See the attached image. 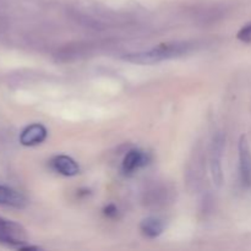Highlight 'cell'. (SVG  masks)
Returning <instances> with one entry per match:
<instances>
[{
  "label": "cell",
  "instance_id": "1",
  "mask_svg": "<svg viewBox=\"0 0 251 251\" xmlns=\"http://www.w3.org/2000/svg\"><path fill=\"white\" fill-rule=\"evenodd\" d=\"M196 48L195 42L190 41H173L158 44L154 48L136 53L125 54L123 56L125 61L137 64V65H153L164 60L180 58L191 53Z\"/></svg>",
  "mask_w": 251,
  "mask_h": 251
},
{
  "label": "cell",
  "instance_id": "2",
  "mask_svg": "<svg viewBox=\"0 0 251 251\" xmlns=\"http://www.w3.org/2000/svg\"><path fill=\"white\" fill-rule=\"evenodd\" d=\"M27 243L28 235L21 225L0 217V244L20 250Z\"/></svg>",
  "mask_w": 251,
  "mask_h": 251
},
{
  "label": "cell",
  "instance_id": "3",
  "mask_svg": "<svg viewBox=\"0 0 251 251\" xmlns=\"http://www.w3.org/2000/svg\"><path fill=\"white\" fill-rule=\"evenodd\" d=\"M225 151V136L222 132L216 134L213 137L212 149H211V174H212L213 183L217 186L222 185V157Z\"/></svg>",
  "mask_w": 251,
  "mask_h": 251
},
{
  "label": "cell",
  "instance_id": "4",
  "mask_svg": "<svg viewBox=\"0 0 251 251\" xmlns=\"http://www.w3.org/2000/svg\"><path fill=\"white\" fill-rule=\"evenodd\" d=\"M239 151V172L243 185L251 188V150L247 136L242 135L238 145Z\"/></svg>",
  "mask_w": 251,
  "mask_h": 251
},
{
  "label": "cell",
  "instance_id": "5",
  "mask_svg": "<svg viewBox=\"0 0 251 251\" xmlns=\"http://www.w3.org/2000/svg\"><path fill=\"white\" fill-rule=\"evenodd\" d=\"M47 136H48V131H47L46 126L38 124V123H34L22 130V132L20 134V144L28 147L37 146L46 141Z\"/></svg>",
  "mask_w": 251,
  "mask_h": 251
},
{
  "label": "cell",
  "instance_id": "6",
  "mask_svg": "<svg viewBox=\"0 0 251 251\" xmlns=\"http://www.w3.org/2000/svg\"><path fill=\"white\" fill-rule=\"evenodd\" d=\"M50 167L64 176H75L80 173V166L75 159L65 154H59L50 159Z\"/></svg>",
  "mask_w": 251,
  "mask_h": 251
},
{
  "label": "cell",
  "instance_id": "7",
  "mask_svg": "<svg viewBox=\"0 0 251 251\" xmlns=\"http://www.w3.org/2000/svg\"><path fill=\"white\" fill-rule=\"evenodd\" d=\"M0 205L14 208H25L28 205V200L20 191L9 186L0 185Z\"/></svg>",
  "mask_w": 251,
  "mask_h": 251
},
{
  "label": "cell",
  "instance_id": "8",
  "mask_svg": "<svg viewBox=\"0 0 251 251\" xmlns=\"http://www.w3.org/2000/svg\"><path fill=\"white\" fill-rule=\"evenodd\" d=\"M147 163V156L140 150H130L123 159V172L125 174H132Z\"/></svg>",
  "mask_w": 251,
  "mask_h": 251
},
{
  "label": "cell",
  "instance_id": "9",
  "mask_svg": "<svg viewBox=\"0 0 251 251\" xmlns=\"http://www.w3.org/2000/svg\"><path fill=\"white\" fill-rule=\"evenodd\" d=\"M166 225H164L163 220L158 217H147L144 218L140 223V230H141L142 235L149 239H154V238L159 237L163 233Z\"/></svg>",
  "mask_w": 251,
  "mask_h": 251
},
{
  "label": "cell",
  "instance_id": "10",
  "mask_svg": "<svg viewBox=\"0 0 251 251\" xmlns=\"http://www.w3.org/2000/svg\"><path fill=\"white\" fill-rule=\"evenodd\" d=\"M237 38L243 43H251V22L240 28V31L237 33Z\"/></svg>",
  "mask_w": 251,
  "mask_h": 251
},
{
  "label": "cell",
  "instance_id": "11",
  "mask_svg": "<svg viewBox=\"0 0 251 251\" xmlns=\"http://www.w3.org/2000/svg\"><path fill=\"white\" fill-rule=\"evenodd\" d=\"M104 215L108 216V217H117L118 210L114 205H109L104 208Z\"/></svg>",
  "mask_w": 251,
  "mask_h": 251
}]
</instances>
